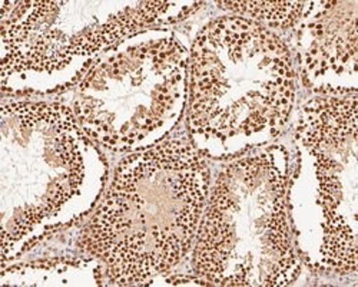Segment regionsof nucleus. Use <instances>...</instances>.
Segmentation results:
<instances>
[{"instance_id": "nucleus-10", "label": "nucleus", "mask_w": 358, "mask_h": 287, "mask_svg": "<svg viewBox=\"0 0 358 287\" xmlns=\"http://www.w3.org/2000/svg\"><path fill=\"white\" fill-rule=\"evenodd\" d=\"M227 15H236L266 27L294 29L304 19L315 13L322 2H217L215 4Z\"/></svg>"}, {"instance_id": "nucleus-3", "label": "nucleus", "mask_w": 358, "mask_h": 287, "mask_svg": "<svg viewBox=\"0 0 358 287\" xmlns=\"http://www.w3.org/2000/svg\"><path fill=\"white\" fill-rule=\"evenodd\" d=\"M185 127L210 161L271 146L285 132L298 94L295 59L273 29L222 15L191 43Z\"/></svg>"}, {"instance_id": "nucleus-9", "label": "nucleus", "mask_w": 358, "mask_h": 287, "mask_svg": "<svg viewBox=\"0 0 358 287\" xmlns=\"http://www.w3.org/2000/svg\"><path fill=\"white\" fill-rule=\"evenodd\" d=\"M103 265L95 257H57L10 265L0 286H106Z\"/></svg>"}, {"instance_id": "nucleus-1", "label": "nucleus", "mask_w": 358, "mask_h": 287, "mask_svg": "<svg viewBox=\"0 0 358 287\" xmlns=\"http://www.w3.org/2000/svg\"><path fill=\"white\" fill-rule=\"evenodd\" d=\"M213 171L187 130L124 155L78 247L103 265L110 286H151L192 253Z\"/></svg>"}, {"instance_id": "nucleus-4", "label": "nucleus", "mask_w": 358, "mask_h": 287, "mask_svg": "<svg viewBox=\"0 0 358 287\" xmlns=\"http://www.w3.org/2000/svg\"><path fill=\"white\" fill-rule=\"evenodd\" d=\"M291 151L274 142L222 162L191 253L208 286L284 287L301 274L288 218Z\"/></svg>"}, {"instance_id": "nucleus-6", "label": "nucleus", "mask_w": 358, "mask_h": 287, "mask_svg": "<svg viewBox=\"0 0 358 287\" xmlns=\"http://www.w3.org/2000/svg\"><path fill=\"white\" fill-rule=\"evenodd\" d=\"M189 55L191 46L172 26L143 29L105 50L66 92V104L105 151L151 148L187 118Z\"/></svg>"}, {"instance_id": "nucleus-2", "label": "nucleus", "mask_w": 358, "mask_h": 287, "mask_svg": "<svg viewBox=\"0 0 358 287\" xmlns=\"http://www.w3.org/2000/svg\"><path fill=\"white\" fill-rule=\"evenodd\" d=\"M2 269L46 237L85 223L110 180L105 150L59 99L0 106Z\"/></svg>"}, {"instance_id": "nucleus-8", "label": "nucleus", "mask_w": 358, "mask_h": 287, "mask_svg": "<svg viewBox=\"0 0 358 287\" xmlns=\"http://www.w3.org/2000/svg\"><path fill=\"white\" fill-rule=\"evenodd\" d=\"M358 2L325 0L296 26V74L317 95L358 91Z\"/></svg>"}, {"instance_id": "nucleus-7", "label": "nucleus", "mask_w": 358, "mask_h": 287, "mask_svg": "<svg viewBox=\"0 0 358 287\" xmlns=\"http://www.w3.org/2000/svg\"><path fill=\"white\" fill-rule=\"evenodd\" d=\"M358 94L317 95L296 113L287 191L303 266L340 276L358 270Z\"/></svg>"}, {"instance_id": "nucleus-5", "label": "nucleus", "mask_w": 358, "mask_h": 287, "mask_svg": "<svg viewBox=\"0 0 358 287\" xmlns=\"http://www.w3.org/2000/svg\"><path fill=\"white\" fill-rule=\"evenodd\" d=\"M203 5L172 0H3L0 12L2 95L19 99L61 97L117 42L148 27L181 23Z\"/></svg>"}]
</instances>
